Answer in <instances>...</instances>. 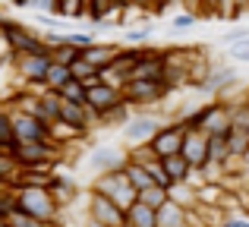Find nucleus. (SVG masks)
Masks as SVG:
<instances>
[{"label":"nucleus","instance_id":"nucleus-18","mask_svg":"<svg viewBox=\"0 0 249 227\" xmlns=\"http://www.w3.org/2000/svg\"><path fill=\"white\" fill-rule=\"evenodd\" d=\"M126 177H129V183L136 186V192H142V190H148V186H155V177H152V171H148L145 164H139V161H129L126 158Z\"/></svg>","mask_w":249,"mask_h":227},{"label":"nucleus","instance_id":"nucleus-29","mask_svg":"<svg viewBox=\"0 0 249 227\" xmlns=\"http://www.w3.org/2000/svg\"><path fill=\"white\" fill-rule=\"evenodd\" d=\"M152 35H155V29L152 25H148V29H133V32H126V41L129 44H145V41H152Z\"/></svg>","mask_w":249,"mask_h":227},{"label":"nucleus","instance_id":"nucleus-11","mask_svg":"<svg viewBox=\"0 0 249 227\" xmlns=\"http://www.w3.org/2000/svg\"><path fill=\"white\" fill-rule=\"evenodd\" d=\"M161 117H155L152 111H136L133 120L123 126V139L129 142V145H142V142H152L155 133L161 129Z\"/></svg>","mask_w":249,"mask_h":227},{"label":"nucleus","instance_id":"nucleus-23","mask_svg":"<svg viewBox=\"0 0 249 227\" xmlns=\"http://www.w3.org/2000/svg\"><path fill=\"white\" fill-rule=\"evenodd\" d=\"M51 221H38V218L25 215V211H10V215H3V224L0 227H48Z\"/></svg>","mask_w":249,"mask_h":227},{"label":"nucleus","instance_id":"nucleus-20","mask_svg":"<svg viewBox=\"0 0 249 227\" xmlns=\"http://www.w3.org/2000/svg\"><path fill=\"white\" fill-rule=\"evenodd\" d=\"M63 95V101H73V105H89V86L79 79H70L63 88H57Z\"/></svg>","mask_w":249,"mask_h":227},{"label":"nucleus","instance_id":"nucleus-6","mask_svg":"<svg viewBox=\"0 0 249 227\" xmlns=\"http://www.w3.org/2000/svg\"><path fill=\"white\" fill-rule=\"evenodd\" d=\"M123 95H126L129 107H136V111H148V107L161 105V101L167 98L170 88L164 86V82H155V79H126Z\"/></svg>","mask_w":249,"mask_h":227},{"label":"nucleus","instance_id":"nucleus-28","mask_svg":"<svg viewBox=\"0 0 249 227\" xmlns=\"http://www.w3.org/2000/svg\"><path fill=\"white\" fill-rule=\"evenodd\" d=\"M227 57H231V60H237V63H249V38L227 44Z\"/></svg>","mask_w":249,"mask_h":227},{"label":"nucleus","instance_id":"nucleus-12","mask_svg":"<svg viewBox=\"0 0 249 227\" xmlns=\"http://www.w3.org/2000/svg\"><path fill=\"white\" fill-rule=\"evenodd\" d=\"M85 164H89V171L95 174H110V171H123L126 167V152H120V148H110V145H101V148H91L89 155H85Z\"/></svg>","mask_w":249,"mask_h":227},{"label":"nucleus","instance_id":"nucleus-3","mask_svg":"<svg viewBox=\"0 0 249 227\" xmlns=\"http://www.w3.org/2000/svg\"><path fill=\"white\" fill-rule=\"evenodd\" d=\"M91 192H101V196L114 199L117 205H123V209H129V205L139 202V192H136V186L129 183L126 171H110V174H98L95 180H91L89 186Z\"/></svg>","mask_w":249,"mask_h":227},{"label":"nucleus","instance_id":"nucleus-24","mask_svg":"<svg viewBox=\"0 0 249 227\" xmlns=\"http://www.w3.org/2000/svg\"><path fill=\"white\" fill-rule=\"evenodd\" d=\"M139 202H145V205H152V209H161L164 202H170V190H164V186H148V190H142L139 192Z\"/></svg>","mask_w":249,"mask_h":227},{"label":"nucleus","instance_id":"nucleus-2","mask_svg":"<svg viewBox=\"0 0 249 227\" xmlns=\"http://www.w3.org/2000/svg\"><path fill=\"white\" fill-rule=\"evenodd\" d=\"M13 192H16V209L19 211L38 218V221H60L63 202L48 190V186H19V190H13Z\"/></svg>","mask_w":249,"mask_h":227},{"label":"nucleus","instance_id":"nucleus-4","mask_svg":"<svg viewBox=\"0 0 249 227\" xmlns=\"http://www.w3.org/2000/svg\"><path fill=\"white\" fill-rule=\"evenodd\" d=\"M13 67H16L19 76V86H29V88H48V73H51V63L54 57L51 54H25V57H13Z\"/></svg>","mask_w":249,"mask_h":227},{"label":"nucleus","instance_id":"nucleus-26","mask_svg":"<svg viewBox=\"0 0 249 227\" xmlns=\"http://www.w3.org/2000/svg\"><path fill=\"white\" fill-rule=\"evenodd\" d=\"M73 76V67H63V63H51V73H48V88H63Z\"/></svg>","mask_w":249,"mask_h":227},{"label":"nucleus","instance_id":"nucleus-17","mask_svg":"<svg viewBox=\"0 0 249 227\" xmlns=\"http://www.w3.org/2000/svg\"><path fill=\"white\" fill-rule=\"evenodd\" d=\"M161 164H164L167 177L174 180V186H177V183H189V180H193V174H196V167L189 164L183 155H170V158H161Z\"/></svg>","mask_w":249,"mask_h":227},{"label":"nucleus","instance_id":"nucleus-30","mask_svg":"<svg viewBox=\"0 0 249 227\" xmlns=\"http://www.w3.org/2000/svg\"><path fill=\"white\" fill-rule=\"evenodd\" d=\"M170 3H174V0H152V13H164Z\"/></svg>","mask_w":249,"mask_h":227},{"label":"nucleus","instance_id":"nucleus-31","mask_svg":"<svg viewBox=\"0 0 249 227\" xmlns=\"http://www.w3.org/2000/svg\"><path fill=\"white\" fill-rule=\"evenodd\" d=\"M85 227H98V224H91V221H89V218H85Z\"/></svg>","mask_w":249,"mask_h":227},{"label":"nucleus","instance_id":"nucleus-25","mask_svg":"<svg viewBox=\"0 0 249 227\" xmlns=\"http://www.w3.org/2000/svg\"><path fill=\"white\" fill-rule=\"evenodd\" d=\"M231 101H233V129L249 133V95H243V98H231Z\"/></svg>","mask_w":249,"mask_h":227},{"label":"nucleus","instance_id":"nucleus-8","mask_svg":"<svg viewBox=\"0 0 249 227\" xmlns=\"http://www.w3.org/2000/svg\"><path fill=\"white\" fill-rule=\"evenodd\" d=\"M205 133L208 136H231L233 133V101L231 98H208L205 101Z\"/></svg>","mask_w":249,"mask_h":227},{"label":"nucleus","instance_id":"nucleus-5","mask_svg":"<svg viewBox=\"0 0 249 227\" xmlns=\"http://www.w3.org/2000/svg\"><path fill=\"white\" fill-rule=\"evenodd\" d=\"M85 218L98 227H126V209L91 190H89V199H85Z\"/></svg>","mask_w":249,"mask_h":227},{"label":"nucleus","instance_id":"nucleus-9","mask_svg":"<svg viewBox=\"0 0 249 227\" xmlns=\"http://www.w3.org/2000/svg\"><path fill=\"white\" fill-rule=\"evenodd\" d=\"M6 114L13 117V129H16V136L22 142H48V139H54V126H51V123L38 120V117H32L25 111H6Z\"/></svg>","mask_w":249,"mask_h":227},{"label":"nucleus","instance_id":"nucleus-7","mask_svg":"<svg viewBox=\"0 0 249 227\" xmlns=\"http://www.w3.org/2000/svg\"><path fill=\"white\" fill-rule=\"evenodd\" d=\"M123 105H129L126 95H123V86L98 82L95 88H89V107H91V114L98 117V123H101L110 111H117V107H123Z\"/></svg>","mask_w":249,"mask_h":227},{"label":"nucleus","instance_id":"nucleus-16","mask_svg":"<svg viewBox=\"0 0 249 227\" xmlns=\"http://www.w3.org/2000/svg\"><path fill=\"white\" fill-rule=\"evenodd\" d=\"M48 190L63 202V209L70 205V199H76V196L82 192V190H79V183H76L70 174H60V171H54V177H51V186H48Z\"/></svg>","mask_w":249,"mask_h":227},{"label":"nucleus","instance_id":"nucleus-14","mask_svg":"<svg viewBox=\"0 0 249 227\" xmlns=\"http://www.w3.org/2000/svg\"><path fill=\"white\" fill-rule=\"evenodd\" d=\"M117 54H120V44H110V41H91L89 48H82V60H89L98 70H107L117 60Z\"/></svg>","mask_w":249,"mask_h":227},{"label":"nucleus","instance_id":"nucleus-27","mask_svg":"<svg viewBox=\"0 0 249 227\" xmlns=\"http://www.w3.org/2000/svg\"><path fill=\"white\" fill-rule=\"evenodd\" d=\"M196 22H199V13L186 10V13H177V16L170 19V29H174V32H189Z\"/></svg>","mask_w":249,"mask_h":227},{"label":"nucleus","instance_id":"nucleus-21","mask_svg":"<svg viewBox=\"0 0 249 227\" xmlns=\"http://www.w3.org/2000/svg\"><path fill=\"white\" fill-rule=\"evenodd\" d=\"M218 227H249V205H237V209H227L221 215Z\"/></svg>","mask_w":249,"mask_h":227},{"label":"nucleus","instance_id":"nucleus-15","mask_svg":"<svg viewBox=\"0 0 249 227\" xmlns=\"http://www.w3.org/2000/svg\"><path fill=\"white\" fill-rule=\"evenodd\" d=\"M158 227H189V209L180 202H164L158 209Z\"/></svg>","mask_w":249,"mask_h":227},{"label":"nucleus","instance_id":"nucleus-19","mask_svg":"<svg viewBox=\"0 0 249 227\" xmlns=\"http://www.w3.org/2000/svg\"><path fill=\"white\" fill-rule=\"evenodd\" d=\"M177 120L183 123L186 133H199V129H205V105H196V107H189V111H183Z\"/></svg>","mask_w":249,"mask_h":227},{"label":"nucleus","instance_id":"nucleus-10","mask_svg":"<svg viewBox=\"0 0 249 227\" xmlns=\"http://www.w3.org/2000/svg\"><path fill=\"white\" fill-rule=\"evenodd\" d=\"M183 139H186V129H183V123L177 120V117H170V120L161 123L158 133H155L152 148H155V155H158V158H170V155H180Z\"/></svg>","mask_w":249,"mask_h":227},{"label":"nucleus","instance_id":"nucleus-1","mask_svg":"<svg viewBox=\"0 0 249 227\" xmlns=\"http://www.w3.org/2000/svg\"><path fill=\"white\" fill-rule=\"evenodd\" d=\"M0 32H3V44H6V57H25V54H51V44L44 38V32H35L29 25L16 22V19L3 16L0 19Z\"/></svg>","mask_w":249,"mask_h":227},{"label":"nucleus","instance_id":"nucleus-13","mask_svg":"<svg viewBox=\"0 0 249 227\" xmlns=\"http://www.w3.org/2000/svg\"><path fill=\"white\" fill-rule=\"evenodd\" d=\"M180 155H183V158H186L199 174L205 171V167L212 164V152H208V133H205V129H199V133H186Z\"/></svg>","mask_w":249,"mask_h":227},{"label":"nucleus","instance_id":"nucleus-22","mask_svg":"<svg viewBox=\"0 0 249 227\" xmlns=\"http://www.w3.org/2000/svg\"><path fill=\"white\" fill-rule=\"evenodd\" d=\"M51 57H54V63L73 67L76 60H82V48H76V44H57V48L51 51Z\"/></svg>","mask_w":249,"mask_h":227}]
</instances>
